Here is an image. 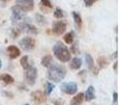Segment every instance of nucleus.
I'll use <instances>...</instances> for the list:
<instances>
[{"mask_svg":"<svg viewBox=\"0 0 120 105\" xmlns=\"http://www.w3.org/2000/svg\"><path fill=\"white\" fill-rule=\"evenodd\" d=\"M54 16H55V18H57V19H61L62 17H63V12H62V10L56 8L54 12Z\"/></svg>","mask_w":120,"mask_h":105,"instance_id":"24","label":"nucleus"},{"mask_svg":"<svg viewBox=\"0 0 120 105\" xmlns=\"http://www.w3.org/2000/svg\"><path fill=\"white\" fill-rule=\"evenodd\" d=\"M85 61H86V64H87L90 69H93L94 68V60L90 54H86V55H85Z\"/></svg>","mask_w":120,"mask_h":105,"instance_id":"20","label":"nucleus"},{"mask_svg":"<svg viewBox=\"0 0 120 105\" xmlns=\"http://www.w3.org/2000/svg\"><path fill=\"white\" fill-rule=\"evenodd\" d=\"M81 65H82V60L80 59V58H74V59L71 60V68L74 70H78L79 68L81 67Z\"/></svg>","mask_w":120,"mask_h":105,"instance_id":"11","label":"nucleus"},{"mask_svg":"<svg viewBox=\"0 0 120 105\" xmlns=\"http://www.w3.org/2000/svg\"><path fill=\"white\" fill-rule=\"evenodd\" d=\"M12 12H13V18L17 21H20L21 19H23V17H24V12H23L18 5L13 6Z\"/></svg>","mask_w":120,"mask_h":105,"instance_id":"9","label":"nucleus"},{"mask_svg":"<svg viewBox=\"0 0 120 105\" xmlns=\"http://www.w3.org/2000/svg\"><path fill=\"white\" fill-rule=\"evenodd\" d=\"M17 5L23 12H31L34 8V0H17Z\"/></svg>","mask_w":120,"mask_h":105,"instance_id":"6","label":"nucleus"},{"mask_svg":"<svg viewBox=\"0 0 120 105\" xmlns=\"http://www.w3.org/2000/svg\"><path fill=\"white\" fill-rule=\"evenodd\" d=\"M66 70L63 66L58 65V64L52 63L49 66L48 69V77L50 80H53L54 82H60L61 80H63L65 77Z\"/></svg>","mask_w":120,"mask_h":105,"instance_id":"1","label":"nucleus"},{"mask_svg":"<svg viewBox=\"0 0 120 105\" xmlns=\"http://www.w3.org/2000/svg\"><path fill=\"white\" fill-rule=\"evenodd\" d=\"M22 29H25V32H27V33L37 34V29H36V27L34 26V25H32V24H24L22 26Z\"/></svg>","mask_w":120,"mask_h":105,"instance_id":"18","label":"nucleus"},{"mask_svg":"<svg viewBox=\"0 0 120 105\" xmlns=\"http://www.w3.org/2000/svg\"><path fill=\"white\" fill-rule=\"evenodd\" d=\"M54 55L59 61L61 62H68L71 59V53L70 51L66 48V46H64L62 43H58L54 46Z\"/></svg>","mask_w":120,"mask_h":105,"instance_id":"2","label":"nucleus"},{"mask_svg":"<svg viewBox=\"0 0 120 105\" xmlns=\"http://www.w3.org/2000/svg\"><path fill=\"white\" fill-rule=\"evenodd\" d=\"M1 65H2V63H1V60H0V68H1Z\"/></svg>","mask_w":120,"mask_h":105,"instance_id":"30","label":"nucleus"},{"mask_svg":"<svg viewBox=\"0 0 120 105\" xmlns=\"http://www.w3.org/2000/svg\"><path fill=\"white\" fill-rule=\"evenodd\" d=\"M84 1V5L86 6V7H90V6H92L95 2H97L98 0H83Z\"/></svg>","mask_w":120,"mask_h":105,"instance_id":"26","label":"nucleus"},{"mask_svg":"<svg viewBox=\"0 0 120 105\" xmlns=\"http://www.w3.org/2000/svg\"><path fill=\"white\" fill-rule=\"evenodd\" d=\"M115 105H116V104H115Z\"/></svg>","mask_w":120,"mask_h":105,"instance_id":"32","label":"nucleus"},{"mask_svg":"<svg viewBox=\"0 0 120 105\" xmlns=\"http://www.w3.org/2000/svg\"><path fill=\"white\" fill-rule=\"evenodd\" d=\"M36 19H37V22L39 23V24H41V25H43V24H45L46 23V20H45V18H44L43 16H41V15H36Z\"/></svg>","mask_w":120,"mask_h":105,"instance_id":"25","label":"nucleus"},{"mask_svg":"<svg viewBox=\"0 0 120 105\" xmlns=\"http://www.w3.org/2000/svg\"><path fill=\"white\" fill-rule=\"evenodd\" d=\"M84 100V94L79 93L78 95H76L71 101V105H81Z\"/></svg>","mask_w":120,"mask_h":105,"instance_id":"12","label":"nucleus"},{"mask_svg":"<svg viewBox=\"0 0 120 105\" xmlns=\"http://www.w3.org/2000/svg\"><path fill=\"white\" fill-rule=\"evenodd\" d=\"M53 89H54V85L52 84V83L48 82L45 84V93L46 95H51V93L53 91Z\"/></svg>","mask_w":120,"mask_h":105,"instance_id":"23","label":"nucleus"},{"mask_svg":"<svg viewBox=\"0 0 120 105\" xmlns=\"http://www.w3.org/2000/svg\"><path fill=\"white\" fill-rule=\"evenodd\" d=\"M117 65H118V64H117V62H116V63L114 64V69H115V72H117Z\"/></svg>","mask_w":120,"mask_h":105,"instance_id":"29","label":"nucleus"},{"mask_svg":"<svg viewBox=\"0 0 120 105\" xmlns=\"http://www.w3.org/2000/svg\"><path fill=\"white\" fill-rule=\"evenodd\" d=\"M55 104H56V105H61V104H63V101H61V100H58V101H55Z\"/></svg>","mask_w":120,"mask_h":105,"instance_id":"28","label":"nucleus"},{"mask_svg":"<svg viewBox=\"0 0 120 105\" xmlns=\"http://www.w3.org/2000/svg\"><path fill=\"white\" fill-rule=\"evenodd\" d=\"M8 54L11 59H16V58H18L19 55H20V50L15 45H10L8 47Z\"/></svg>","mask_w":120,"mask_h":105,"instance_id":"10","label":"nucleus"},{"mask_svg":"<svg viewBox=\"0 0 120 105\" xmlns=\"http://www.w3.org/2000/svg\"><path fill=\"white\" fill-rule=\"evenodd\" d=\"M63 40L66 44H72L73 41H74V33H68L64 36Z\"/></svg>","mask_w":120,"mask_h":105,"instance_id":"19","label":"nucleus"},{"mask_svg":"<svg viewBox=\"0 0 120 105\" xmlns=\"http://www.w3.org/2000/svg\"><path fill=\"white\" fill-rule=\"evenodd\" d=\"M20 63H21V66H22L23 68H27L30 66V64H29V58H27V56H24V57H22L21 58V60H20Z\"/></svg>","mask_w":120,"mask_h":105,"instance_id":"21","label":"nucleus"},{"mask_svg":"<svg viewBox=\"0 0 120 105\" xmlns=\"http://www.w3.org/2000/svg\"><path fill=\"white\" fill-rule=\"evenodd\" d=\"M73 17H74V21L77 24V26L80 29L81 25H82V19H81V16L78 14L77 12H73Z\"/></svg>","mask_w":120,"mask_h":105,"instance_id":"17","label":"nucleus"},{"mask_svg":"<svg viewBox=\"0 0 120 105\" xmlns=\"http://www.w3.org/2000/svg\"><path fill=\"white\" fill-rule=\"evenodd\" d=\"M40 7L43 12L49 13V11H51L53 8V4L51 3L50 0H41L40 1Z\"/></svg>","mask_w":120,"mask_h":105,"instance_id":"13","label":"nucleus"},{"mask_svg":"<svg viewBox=\"0 0 120 105\" xmlns=\"http://www.w3.org/2000/svg\"><path fill=\"white\" fill-rule=\"evenodd\" d=\"M2 1H4V2H6V1H8V0H2Z\"/></svg>","mask_w":120,"mask_h":105,"instance_id":"31","label":"nucleus"},{"mask_svg":"<svg viewBox=\"0 0 120 105\" xmlns=\"http://www.w3.org/2000/svg\"><path fill=\"white\" fill-rule=\"evenodd\" d=\"M98 63H99L100 67H106V66H108V64H109V62H108V60H106L105 58L100 57L99 59H98Z\"/></svg>","mask_w":120,"mask_h":105,"instance_id":"22","label":"nucleus"},{"mask_svg":"<svg viewBox=\"0 0 120 105\" xmlns=\"http://www.w3.org/2000/svg\"><path fill=\"white\" fill-rule=\"evenodd\" d=\"M0 79H1L5 84H12V83H14V78H13L11 75H8V74L1 75V76H0Z\"/></svg>","mask_w":120,"mask_h":105,"instance_id":"16","label":"nucleus"},{"mask_svg":"<svg viewBox=\"0 0 120 105\" xmlns=\"http://www.w3.org/2000/svg\"><path fill=\"white\" fill-rule=\"evenodd\" d=\"M113 97H114V102H115V103H117V100H118V94H117V93H114Z\"/></svg>","mask_w":120,"mask_h":105,"instance_id":"27","label":"nucleus"},{"mask_svg":"<svg viewBox=\"0 0 120 105\" xmlns=\"http://www.w3.org/2000/svg\"><path fill=\"white\" fill-rule=\"evenodd\" d=\"M36 78H37V69L33 66H29L27 68H25L24 72V79L25 82L29 85H34L35 84Z\"/></svg>","mask_w":120,"mask_h":105,"instance_id":"3","label":"nucleus"},{"mask_svg":"<svg viewBox=\"0 0 120 105\" xmlns=\"http://www.w3.org/2000/svg\"><path fill=\"white\" fill-rule=\"evenodd\" d=\"M61 91L65 93L66 95H74L77 93V84L74 82L63 83L61 85Z\"/></svg>","mask_w":120,"mask_h":105,"instance_id":"5","label":"nucleus"},{"mask_svg":"<svg viewBox=\"0 0 120 105\" xmlns=\"http://www.w3.org/2000/svg\"><path fill=\"white\" fill-rule=\"evenodd\" d=\"M52 63H54V62H53V57L51 55L44 56V57L42 58V60H41V64L44 66V67H49Z\"/></svg>","mask_w":120,"mask_h":105,"instance_id":"15","label":"nucleus"},{"mask_svg":"<svg viewBox=\"0 0 120 105\" xmlns=\"http://www.w3.org/2000/svg\"><path fill=\"white\" fill-rule=\"evenodd\" d=\"M19 45L24 51H32L35 47V40L31 37H25L19 41Z\"/></svg>","mask_w":120,"mask_h":105,"instance_id":"4","label":"nucleus"},{"mask_svg":"<svg viewBox=\"0 0 120 105\" xmlns=\"http://www.w3.org/2000/svg\"><path fill=\"white\" fill-rule=\"evenodd\" d=\"M31 97H32V100H33L34 102H36L37 104H43V103H45V101H46L45 95H44L42 91H33Z\"/></svg>","mask_w":120,"mask_h":105,"instance_id":"8","label":"nucleus"},{"mask_svg":"<svg viewBox=\"0 0 120 105\" xmlns=\"http://www.w3.org/2000/svg\"><path fill=\"white\" fill-rule=\"evenodd\" d=\"M65 29H66V24L63 21H56L53 24V27H52V32L57 36L63 34L65 32Z\"/></svg>","mask_w":120,"mask_h":105,"instance_id":"7","label":"nucleus"},{"mask_svg":"<svg viewBox=\"0 0 120 105\" xmlns=\"http://www.w3.org/2000/svg\"><path fill=\"white\" fill-rule=\"evenodd\" d=\"M95 98V88L94 86H89V88L86 89V93H85V97L84 99L86 101H92V100Z\"/></svg>","mask_w":120,"mask_h":105,"instance_id":"14","label":"nucleus"}]
</instances>
